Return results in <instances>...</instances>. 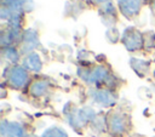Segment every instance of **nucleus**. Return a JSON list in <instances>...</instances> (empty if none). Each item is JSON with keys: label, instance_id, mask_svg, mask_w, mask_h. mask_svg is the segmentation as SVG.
I'll return each mask as SVG.
<instances>
[{"label": "nucleus", "instance_id": "obj_1", "mask_svg": "<svg viewBox=\"0 0 155 137\" xmlns=\"http://www.w3.org/2000/svg\"><path fill=\"white\" fill-rule=\"evenodd\" d=\"M105 121H107L105 129L114 137L124 136L131 127L130 118L121 112H110L105 116Z\"/></svg>", "mask_w": 155, "mask_h": 137}, {"label": "nucleus", "instance_id": "obj_2", "mask_svg": "<svg viewBox=\"0 0 155 137\" xmlns=\"http://www.w3.org/2000/svg\"><path fill=\"white\" fill-rule=\"evenodd\" d=\"M5 79L8 87L21 90L27 84H29V73L24 67L15 64L5 72Z\"/></svg>", "mask_w": 155, "mask_h": 137}, {"label": "nucleus", "instance_id": "obj_3", "mask_svg": "<svg viewBox=\"0 0 155 137\" xmlns=\"http://www.w3.org/2000/svg\"><path fill=\"white\" fill-rule=\"evenodd\" d=\"M96 112L92 108H80V109H74L68 113V121L71 127L75 130H80L85 127L87 124L92 122L96 118Z\"/></svg>", "mask_w": 155, "mask_h": 137}, {"label": "nucleus", "instance_id": "obj_4", "mask_svg": "<svg viewBox=\"0 0 155 137\" xmlns=\"http://www.w3.org/2000/svg\"><path fill=\"white\" fill-rule=\"evenodd\" d=\"M79 75L91 85H99L102 82L107 84L110 79L109 70L104 65H97L92 69H79Z\"/></svg>", "mask_w": 155, "mask_h": 137}, {"label": "nucleus", "instance_id": "obj_5", "mask_svg": "<svg viewBox=\"0 0 155 137\" xmlns=\"http://www.w3.org/2000/svg\"><path fill=\"white\" fill-rule=\"evenodd\" d=\"M121 41L124 44V46L126 47V50L133 52V51H138L143 47L144 45V35L136 28L130 27L127 29H125Z\"/></svg>", "mask_w": 155, "mask_h": 137}, {"label": "nucleus", "instance_id": "obj_6", "mask_svg": "<svg viewBox=\"0 0 155 137\" xmlns=\"http://www.w3.org/2000/svg\"><path fill=\"white\" fill-rule=\"evenodd\" d=\"M91 98L94 103H97L101 107L109 108L113 107L116 103V96L115 93L109 89H98L93 90L91 92Z\"/></svg>", "mask_w": 155, "mask_h": 137}, {"label": "nucleus", "instance_id": "obj_7", "mask_svg": "<svg viewBox=\"0 0 155 137\" xmlns=\"http://www.w3.org/2000/svg\"><path fill=\"white\" fill-rule=\"evenodd\" d=\"M143 1L144 0H117V6L125 17L133 18L139 13Z\"/></svg>", "mask_w": 155, "mask_h": 137}, {"label": "nucleus", "instance_id": "obj_8", "mask_svg": "<svg viewBox=\"0 0 155 137\" xmlns=\"http://www.w3.org/2000/svg\"><path fill=\"white\" fill-rule=\"evenodd\" d=\"M0 132L2 137H25L23 126L16 121L2 120L0 126Z\"/></svg>", "mask_w": 155, "mask_h": 137}, {"label": "nucleus", "instance_id": "obj_9", "mask_svg": "<svg viewBox=\"0 0 155 137\" xmlns=\"http://www.w3.org/2000/svg\"><path fill=\"white\" fill-rule=\"evenodd\" d=\"M21 52L22 53H31V51L38 46L39 44V38L35 30H25L22 35V40H21Z\"/></svg>", "mask_w": 155, "mask_h": 137}, {"label": "nucleus", "instance_id": "obj_10", "mask_svg": "<svg viewBox=\"0 0 155 137\" xmlns=\"http://www.w3.org/2000/svg\"><path fill=\"white\" fill-rule=\"evenodd\" d=\"M48 87H50L48 80L36 79V80H34L29 84V90L28 91L33 97H41L48 91Z\"/></svg>", "mask_w": 155, "mask_h": 137}, {"label": "nucleus", "instance_id": "obj_11", "mask_svg": "<svg viewBox=\"0 0 155 137\" xmlns=\"http://www.w3.org/2000/svg\"><path fill=\"white\" fill-rule=\"evenodd\" d=\"M23 67L30 72H40L42 68V62L40 59V56L35 52L28 53L23 61Z\"/></svg>", "mask_w": 155, "mask_h": 137}, {"label": "nucleus", "instance_id": "obj_12", "mask_svg": "<svg viewBox=\"0 0 155 137\" xmlns=\"http://www.w3.org/2000/svg\"><path fill=\"white\" fill-rule=\"evenodd\" d=\"M29 4H31L30 0H2V6L7 7L15 13H21V15L23 13V11L30 10Z\"/></svg>", "mask_w": 155, "mask_h": 137}, {"label": "nucleus", "instance_id": "obj_13", "mask_svg": "<svg viewBox=\"0 0 155 137\" xmlns=\"http://www.w3.org/2000/svg\"><path fill=\"white\" fill-rule=\"evenodd\" d=\"M130 64L132 67V69L134 70V73L139 76H144L147 75V73L150 69V63L148 61L144 59H138V58H131Z\"/></svg>", "mask_w": 155, "mask_h": 137}, {"label": "nucleus", "instance_id": "obj_14", "mask_svg": "<svg viewBox=\"0 0 155 137\" xmlns=\"http://www.w3.org/2000/svg\"><path fill=\"white\" fill-rule=\"evenodd\" d=\"M2 56L6 61H8L10 63H17L19 59V52L13 47V46H8V47H2Z\"/></svg>", "mask_w": 155, "mask_h": 137}, {"label": "nucleus", "instance_id": "obj_15", "mask_svg": "<svg viewBox=\"0 0 155 137\" xmlns=\"http://www.w3.org/2000/svg\"><path fill=\"white\" fill-rule=\"evenodd\" d=\"M41 137H68V133L62 127L52 126V127L45 130V132L41 135Z\"/></svg>", "mask_w": 155, "mask_h": 137}, {"label": "nucleus", "instance_id": "obj_16", "mask_svg": "<svg viewBox=\"0 0 155 137\" xmlns=\"http://www.w3.org/2000/svg\"><path fill=\"white\" fill-rule=\"evenodd\" d=\"M151 10H153V12H154V15H155V0H153V4H151Z\"/></svg>", "mask_w": 155, "mask_h": 137}, {"label": "nucleus", "instance_id": "obj_17", "mask_svg": "<svg viewBox=\"0 0 155 137\" xmlns=\"http://www.w3.org/2000/svg\"><path fill=\"white\" fill-rule=\"evenodd\" d=\"M93 1H94V2H103V4L107 2V0H93Z\"/></svg>", "mask_w": 155, "mask_h": 137}, {"label": "nucleus", "instance_id": "obj_18", "mask_svg": "<svg viewBox=\"0 0 155 137\" xmlns=\"http://www.w3.org/2000/svg\"><path fill=\"white\" fill-rule=\"evenodd\" d=\"M154 76H155V70H154Z\"/></svg>", "mask_w": 155, "mask_h": 137}]
</instances>
